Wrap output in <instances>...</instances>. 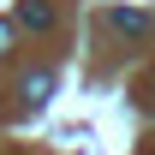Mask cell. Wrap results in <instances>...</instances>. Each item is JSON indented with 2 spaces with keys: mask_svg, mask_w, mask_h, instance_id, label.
I'll use <instances>...</instances> for the list:
<instances>
[{
  "mask_svg": "<svg viewBox=\"0 0 155 155\" xmlns=\"http://www.w3.org/2000/svg\"><path fill=\"white\" fill-rule=\"evenodd\" d=\"M114 30H125V36H143V30H149V12H137V6H114Z\"/></svg>",
  "mask_w": 155,
  "mask_h": 155,
  "instance_id": "cell-1",
  "label": "cell"
},
{
  "mask_svg": "<svg viewBox=\"0 0 155 155\" xmlns=\"http://www.w3.org/2000/svg\"><path fill=\"white\" fill-rule=\"evenodd\" d=\"M48 90H54V78H48V72L24 78V101H30V107H42V101H48Z\"/></svg>",
  "mask_w": 155,
  "mask_h": 155,
  "instance_id": "cell-2",
  "label": "cell"
},
{
  "mask_svg": "<svg viewBox=\"0 0 155 155\" xmlns=\"http://www.w3.org/2000/svg\"><path fill=\"white\" fill-rule=\"evenodd\" d=\"M18 18L30 24V30H48V24H54V12H48L42 0H24V6H18Z\"/></svg>",
  "mask_w": 155,
  "mask_h": 155,
  "instance_id": "cell-3",
  "label": "cell"
},
{
  "mask_svg": "<svg viewBox=\"0 0 155 155\" xmlns=\"http://www.w3.org/2000/svg\"><path fill=\"white\" fill-rule=\"evenodd\" d=\"M6 48H12V24L0 18V54H6Z\"/></svg>",
  "mask_w": 155,
  "mask_h": 155,
  "instance_id": "cell-4",
  "label": "cell"
}]
</instances>
